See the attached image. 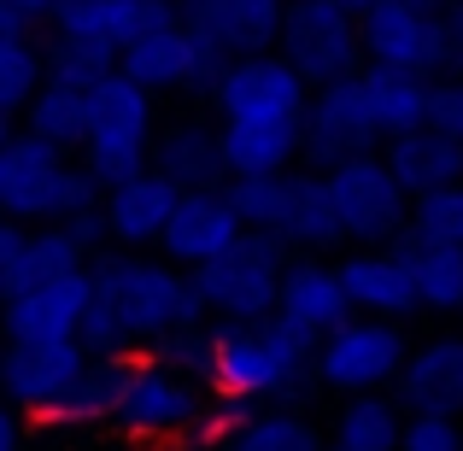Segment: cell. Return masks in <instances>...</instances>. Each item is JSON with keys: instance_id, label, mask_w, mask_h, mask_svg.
I'll use <instances>...</instances> for the list:
<instances>
[{"instance_id": "6da1fadb", "label": "cell", "mask_w": 463, "mask_h": 451, "mask_svg": "<svg viewBox=\"0 0 463 451\" xmlns=\"http://www.w3.org/2000/svg\"><path fill=\"white\" fill-rule=\"evenodd\" d=\"M89 276L94 299L77 340L94 358H129L170 328H200L212 316L194 276H176V264L141 258V252H94Z\"/></svg>"}, {"instance_id": "7a4b0ae2", "label": "cell", "mask_w": 463, "mask_h": 451, "mask_svg": "<svg viewBox=\"0 0 463 451\" xmlns=\"http://www.w3.org/2000/svg\"><path fill=\"white\" fill-rule=\"evenodd\" d=\"M317 381V334L288 323L282 311L252 323H217L212 328V387L223 399H311Z\"/></svg>"}, {"instance_id": "3957f363", "label": "cell", "mask_w": 463, "mask_h": 451, "mask_svg": "<svg viewBox=\"0 0 463 451\" xmlns=\"http://www.w3.org/2000/svg\"><path fill=\"white\" fill-rule=\"evenodd\" d=\"M106 205V188L89 164H71V153L47 147L35 136H12L0 147V217L18 223H65L77 211Z\"/></svg>"}, {"instance_id": "277c9868", "label": "cell", "mask_w": 463, "mask_h": 451, "mask_svg": "<svg viewBox=\"0 0 463 451\" xmlns=\"http://www.w3.org/2000/svg\"><path fill=\"white\" fill-rule=\"evenodd\" d=\"M288 240L270 229H241L235 247H223L217 258H205L194 276L205 311L223 316V323H252V316H270L282 299V270H288Z\"/></svg>"}, {"instance_id": "5b68a950", "label": "cell", "mask_w": 463, "mask_h": 451, "mask_svg": "<svg viewBox=\"0 0 463 451\" xmlns=\"http://www.w3.org/2000/svg\"><path fill=\"white\" fill-rule=\"evenodd\" d=\"M217 405V387L194 381V375L170 370V363H153V358H136V375H129V393L118 405L112 428L136 446H200V428Z\"/></svg>"}, {"instance_id": "8992f818", "label": "cell", "mask_w": 463, "mask_h": 451, "mask_svg": "<svg viewBox=\"0 0 463 451\" xmlns=\"http://www.w3.org/2000/svg\"><path fill=\"white\" fill-rule=\"evenodd\" d=\"M153 94L141 82H129L124 70L106 77L100 89H89V141H82V164L100 188L141 176L153 147Z\"/></svg>"}, {"instance_id": "52a82bcc", "label": "cell", "mask_w": 463, "mask_h": 451, "mask_svg": "<svg viewBox=\"0 0 463 451\" xmlns=\"http://www.w3.org/2000/svg\"><path fill=\"white\" fill-rule=\"evenodd\" d=\"M358 35L370 65H399L417 77H440L458 65L446 42V0H375L358 12Z\"/></svg>"}, {"instance_id": "ba28073f", "label": "cell", "mask_w": 463, "mask_h": 451, "mask_svg": "<svg viewBox=\"0 0 463 451\" xmlns=\"http://www.w3.org/2000/svg\"><path fill=\"white\" fill-rule=\"evenodd\" d=\"M323 176H328V200H335L340 235H346L352 247H393V240H405L411 193L399 188V176L387 170L382 153L346 158V164L323 170Z\"/></svg>"}, {"instance_id": "9c48e42d", "label": "cell", "mask_w": 463, "mask_h": 451, "mask_svg": "<svg viewBox=\"0 0 463 451\" xmlns=\"http://www.w3.org/2000/svg\"><path fill=\"white\" fill-rule=\"evenodd\" d=\"M282 59L306 77V89H328L364 70L358 12L346 0H288L282 12Z\"/></svg>"}, {"instance_id": "30bf717a", "label": "cell", "mask_w": 463, "mask_h": 451, "mask_svg": "<svg viewBox=\"0 0 463 451\" xmlns=\"http://www.w3.org/2000/svg\"><path fill=\"white\" fill-rule=\"evenodd\" d=\"M411 358V340L399 334L393 316H346L335 334L317 340V381L328 393H382V387L399 381Z\"/></svg>"}, {"instance_id": "8fae6325", "label": "cell", "mask_w": 463, "mask_h": 451, "mask_svg": "<svg viewBox=\"0 0 463 451\" xmlns=\"http://www.w3.org/2000/svg\"><path fill=\"white\" fill-rule=\"evenodd\" d=\"M382 124L370 112V94H364V77H340L328 89H317L306 100V129H299V158L311 170H335L346 158L382 153Z\"/></svg>"}, {"instance_id": "7c38bea8", "label": "cell", "mask_w": 463, "mask_h": 451, "mask_svg": "<svg viewBox=\"0 0 463 451\" xmlns=\"http://www.w3.org/2000/svg\"><path fill=\"white\" fill-rule=\"evenodd\" d=\"M223 65L229 59H217L188 23L153 30V35H141V42H129L124 53H118V70H124L129 82H141L147 94H165V89H205L212 94L217 77H223Z\"/></svg>"}, {"instance_id": "4fadbf2b", "label": "cell", "mask_w": 463, "mask_h": 451, "mask_svg": "<svg viewBox=\"0 0 463 451\" xmlns=\"http://www.w3.org/2000/svg\"><path fill=\"white\" fill-rule=\"evenodd\" d=\"M89 363H94V352L82 340H6V381H0V393L24 417H35V410L59 405L82 381Z\"/></svg>"}, {"instance_id": "5bb4252c", "label": "cell", "mask_w": 463, "mask_h": 451, "mask_svg": "<svg viewBox=\"0 0 463 451\" xmlns=\"http://www.w3.org/2000/svg\"><path fill=\"white\" fill-rule=\"evenodd\" d=\"M212 100L223 117H306L311 89L282 53H252V59L223 65Z\"/></svg>"}, {"instance_id": "9a60e30c", "label": "cell", "mask_w": 463, "mask_h": 451, "mask_svg": "<svg viewBox=\"0 0 463 451\" xmlns=\"http://www.w3.org/2000/svg\"><path fill=\"white\" fill-rule=\"evenodd\" d=\"M282 12L288 0H188L182 23L212 47L217 59H252V53H270L282 42Z\"/></svg>"}, {"instance_id": "2e32d148", "label": "cell", "mask_w": 463, "mask_h": 451, "mask_svg": "<svg viewBox=\"0 0 463 451\" xmlns=\"http://www.w3.org/2000/svg\"><path fill=\"white\" fill-rule=\"evenodd\" d=\"M340 282H346V299L358 316H411L422 311L417 294V264H411V247L393 240V247H364L352 258H340Z\"/></svg>"}, {"instance_id": "e0dca14e", "label": "cell", "mask_w": 463, "mask_h": 451, "mask_svg": "<svg viewBox=\"0 0 463 451\" xmlns=\"http://www.w3.org/2000/svg\"><path fill=\"white\" fill-rule=\"evenodd\" d=\"M89 299H94L89 270L53 276V282L24 287L18 299H0V328H6V340H77Z\"/></svg>"}, {"instance_id": "ac0fdd59", "label": "cell", "mask_w": 463, "mask_h": 451, "mask_svg": "<svg viewBox=\"0 0 463 451\" xmlns=\"http://www.w3.org/2000/svg\"><path fill=\"white\" fill-rule=\"evenodd\" d=\"M241 229L247 223L235 217V205H229L223 188H188L176 200V211H170L158 252H165L170 264H182V270H200L205 258H217L223 247H235Z\"/></svg>"}, {"instance_id": "d6986e66", "label": "cell", "mask_w": 463, "mask_h": 451, "mask_svg": "<svg viewBox=\"0 0 463 451\" xmlns=\"http://www.w3.org/2000/svg\"><path fill=\"white\" fill-rule=\"evenodd\" d=\"M399 410L405 417H458L463 410V340L440 334L429 346H417L399 370Z\"/></svg>"}, {"instance_id": "ffe728a7", "label": "cell", "mask_w": 463, "mask_h": 451, "mask_svg": "<svg viewBox=\"0 0 463 451\" xmlns=\"http://www.w3.org/2000/svg\"><path fill=\"white\" fill-rule=\"evenodd\" d=\"M47 23H53V30H71V35H94V42L124 53L141 35L182 23V12L170 6V0H59Z\"/></svg>"}, {"instance_id": "44dd1931", "label": "cell", "mask_w": 463, "mask_h": 451, "mask_svg": "<svg viewBox=\"0 0 463 451\" xmlns=\"http://www.w3.org/2000/svg\"><path fill=\"white\" fill-rule=\"evenodd\" d=\"M147 170H158L165 182H176L182 193H188V188H223V182H229L223 129L200 124V117H176V124L153 129Z\"/></svg>"}, {"instance_id": "7402d4cb", "label": "cell", "mask_w": 463, "mask_h": 451, "mask_svg": "<svg viewBox=\"0 0 463 451\" xmlns=\"http://www.w3.org/2000/svg\"><path fill=\"white\" fill-rule=\"evenodd\" d=\"M176 200H182L176 182H165L158 170H141V176L106 188V205H100L106 211V235H112L118 247H158L170 211H176Z\"/></svg>"}, {"instance_id": "603a6c76", "label": "cell", "mask_w": 463, "mask_h": 451, "mask_svg": "<svg viewBox=\"0 0 463 451\" xmlns=\"http://www.w3.org/2000/svg\"><path fill=\"white\" fill-rule=\"evenodd\" d=\"M276 311H282L288 323L311 328L317 340L335 334L346 316H358V311H352V299H346V282H340V264H323V258H294V264H288Z\"/></svg>"}, {"instance_id": "cb8c5ba5", "label": "cell", "mask_w": 463, "mask_h": 451, "mask_svg": "<svg viewBox=\"0 0 463 451\" xmlns=\"http://www.w3.org/2000/svg\"><path fill=\"white\" fill-rule=\"evenodd\" d=\"M136 358L141 352H129V358H94L89 370H82V381L71 387L59 405L35 410V428H100V422L118 417V405H124L129 393V375H136Z\"/></svg>"}, {"instance_id": "d4e9b609", "label": "cell", "mask_w": 463, "mask_h": 451, "mask_svg": "<svg viewBox=\"0 0 463 451\" xmlns=\"http://www.w3.org/2000/svg\"><path fill=\"white\" fill-rule=\"evenodd\" d=\"M223 164L229 176H270L294 170L306 117H223Z\"/></svg>"}, {"instance_id": "484cf974", "label": "cell", "mask_w": 463, "mask_h": 451, "mask_svg": "<svg viewBox=\"0 0 463 451\" xmlns=\"http://www.w3.org/2000/svg\"><path fill=\"white\" fill-rule=\"evenodd\" d=\"M387 170L399 176V188L417 200L429 188H446V182H463V141L440 136V129H405V136L387 141Z\"/></svg>"}, {"instance_id": "4316f807", "label": "cell", "mask_w": 463, "mask_h": 451, "mask_svg": "<svg viewBox=\"0 0 463 451\" xmlns=\"http://www.w3.org/2000/svg\"><path fill=\"white\" fill-rule=\"evenodd\" d=\"M89 264H94V247H82L65 223H42V229H30L18 264L0 276V299H18L24 287L53 282V276H77V270H89Z\"/></svg>"}, {"instance_id": "83f0119b", "label": "cell", "mask_w": 463, "mask_h": 451, "mask_svg": "<svg viewBox=\"0 0 463 451\" xmlns=\"http://www.w3.org/2000/svg\"><path fill=\"white\" fill-rule=\"evenodd\" d=\"M364 94H370V112L382 124V136H405V129H422L429 124V94L434 82L417 77V70H399V65H364Z\"/></svg>"}, {"instance_id": "f1b7e54d", "label": "cell", "mask_w": 463, "mask_h": 451, "mask_svg": "<svg viewBox=\"0 0 463 451\" xmlns=\"http://www.w3.org/2000/svg\"><path fill=\"white\" fill-rule=\"evenodd\" d=\"M282 240L294 252H335L340 240V217H335V200H328V176L323 170H294V205H288V223H282Z\"/></svg>"}, {"instance_id": "f546056e", "label": "cell", "mask_w": 463, "mask_h": 451, "mask_svg": "<svg viewBox=\"0 0 463 451\" xmlns=\"http://www.w3.org/2000/svg\"><path fill=\"white\" fill-rule=\"evenodd\" d=\"M24 117H30V136L59 153H82V141H89V94L65 89V82H42L24 106Z\"/></svg>"}, {"instance_id": "4dcf8cb0", "label": "cell", "mask_w": 463, "mask_h": 451, "mask_svg": "<svg viewBox=\"0 0 463 451\" xmlns=\"http://www.w3.org/2000/svg\"><path fill=\"white\" fill-rule=\"evenodd\" d=\"M399 434H405V410L387 393H358L340 405L335 417V446L340 451H399Z\"/></svg>"}, {"instance_id": "1f68e13d", "label": "cell", "mask_w": 463, "mask_h": 451, "mask_svg": "<svg viewBox=\"0 0 463 451\" xmlns=\"http://www.w3.org/2000/svg\"><path fill=\"white\" fill-rule=\"evenodd\" d=\"M42 65H47V82H65V89H100L106 77H118V47L94 42V35H71V30H53V42L42 47Z\"/></svg>"}, {"instance_id": "d6a6232c", "label": "cell", "mask_w": 463, "mask_h": 451, "mask_svg": "<svg viewBox=\"0 0 463 451\" xmlns=\"http://www.w3.org/2000/svg\"><path fill=\"white\" fill-rule=\"evenodd\" d=\"M217 451H328L323 428L299 410H264V417H247L235 434H229Z\"/></svg>"}, {"instance_id": "836d02e7", "label": "cell", "mask_w": 463, "mask_h": 451, "mask_svg": "<svg viewBox=\"0 0 463 451\" xmlns=\"http://www.w3.org/2000/svg\"><path fill=\"white\" fill-rule=\"evenodd\" d=\"M229 205L247 229H270L282 235L288 223V205H294V170H270V176H229L223 182Z\"/></svg>"}, {"instance_id": "e575fe53", "label": "cell", "mask_w": 463, "mask_h": 451, "mask_svg": "<svg viewBox=\"0 0 463 451\" xmlns=\"http://www.w3.org/2000/svg\"><path fill=\"white\" fill-rule=\"evenodd\" d=\"M411 247H463V182L429 188L411 200Z\"/></svg>"}, {"instance_id": "d590c367", "label": "cell", "mask_w": 463, "mask_h": 451, "mask_svg": "<svg viewBox=\"0 0 463 451\" xmlns=\"http://www.w3.org/2000/svg\"><path fill=\"white\" fill-rule=\"evenodd\" d=\"M411 264L429 311H463V247H411Z\"/></svg>"}, {"instance_id": "8d00e7d4", "label": "cell", "mask_w": 463, "mask_h": 451, "mask_svg": "<svg viewBox=\"0 0 463 451\" xmlns=\"http://www.w3.org/2000/svg\"><path fill=\"white\" fill-rule=\"evenodd\" d=\"M42 82H47L42 47L30 35H0V112H24Z\"/></svg>"}, {"instance_id": "74e56055", "label": "cell", "mask_w": 463, "mask_h": 451, "mask_svg": "<svg viewBox=\"0 0 463 451\" xmlns=\"http://www.w3.org/2000/svg\"><path fill=\"white\" fill-rule=\"evenodd\" d=\"M141 358L153 363H170V370L194 375V381L212 387V328H170V334H158L153 346H141Z\"/></svg>"}, {"instance_id": "f35d334b", "label": "cell", "mask_w": 463, "mask_h": 451, "mask_svg": "<svg viewBox=\"0 0 463 451\" xmlns=\"http://www.w3.org/2000/svg\"><path fill=\"white\" fill-rule=\"evenodd\" d=\"M399 451H463V428H458V417H405Z\"/></svg>"}, {"instance_id": "ab89813d", "label": "cell", "mask_w": 463, "mask_h": 451, "mask_svg": "<svg viewBox=\"0 0 463 451\" xmlns=\"http://www.w3.org/2000/svg\"><path fill=\"white\" fill-rule=\"evenodd\" d=\"M429 129L463 141V77L458 82H434V94H429Z\"/></svg>"}, {"instance_id": "60d3db41", "label": "cell", "mask_w": 463, "mask_h": 451, "mask_svg": "<svg viewBox=\"0 0 463 451\" xmlns=\"http://www.w3.org/2000/svg\"><path fill=\"white\" fill-rule=\"evenodd\" d=\"M24 240H30V229L18 223V217H0V276L18 264V252H24Z\"/></svg>"}, {"instance_id": "b9f144b4", "label": "cell", "mask_w": 463, "mask_h": 451, "mask_svg": "<svg viewBox=\"0 0 463 451\" xmlns=\"http://www.w3.org/2000/svg\"><path fill=\"white\" fill-rule=\"evenodd\" d=\"M0 451H24V410L12 405H0Z\"/></svg>"}, {"instance_id": "7bdbcfd3", "label": "cell", "mask_w": 463, "mask_h": 451, "mask_svg": "<svg viewBox=\"0 0 463 451\" xmlns=\"http://www.w3.org/2000/svg\"><path fill=\"white\" fill-rule=\"evenodd\" d=\"M446 42H452V53L463 65V0H446Z\"/></svg>"}, {"instance_id": "ee69618b", "label": "cell", "mask_w": 463, "mask_h": 451, "mask_svg": "<svg viewBox=\"0 0 463 451\" xmlns=\"http://www.w3.org/2000/svg\"><path fill=\"white\" fill-rule=\"evenodd\" d=\"M35 30V18H24L12 0H0V35H30Z\"/></svg>"}, {"instance_id": "f6af8a7d", "label": "cell", "mask_w": 463, "mask_h": 451, "mask_svg": "<svg viewBox=\"0 0 463 451\" xmlns=\"http://www.w3.org/2000/svg\"><path fill=\"white\" fill-rule=\"evenodd\" d=\"M12 6H18L24 18H35V23H42V18H53V6H59V0H12Z\"/></svg>"}, {"instance_id": "bcb514c9", "label": "cell", "mask_w": 463, "mask_h": 451, "mask_svg": "<svg viewBox=\"0 0 463 451\" xmlns=\"http://www.w3.org/2000/svg\"><path fill=\"white\" fill-rule=\"evenodd\" d=\"M12 141V112H0V147Z\"/></svg>"}, {"instance_id": "7dc6e473", "label": "cell", "mask_w": 463, "mask_h": 451, "mask_svg": "<svg viewBox=\"0 0 463 451\" xmlns=\"http://www.w3.org/2000/svg\"><path fill=\"white\" fill-rule=\"evenodd\" d=\"M346 6H352V12H364V6H375V0H346Z\"/></svg>"}, {"instance_id": "c3c4849f", "label": "cell", "mask_w": 463, "mask_h": 451, "mask_svg": "<svg viewBox=\"0 0 463 451\" xmlns=\"http://www.w3.org/2000/svg\"><path fill=\"white\" fill-rule=\"evenodd\" d=\"M0 381H6V346H0Z\"/></svg>"}, {"instance_id": "681fc988", "label": "cell", "mask_w": 463, "mask_h": 451, "mask_svg": "<svg viewBox=\"0 0 463 451\" xmlns=\"http://www.w3.org/2000/svg\"><path fill=\"white\" fill-rule=\"evenodd\" d=\"M328 451H340V446H335V440H328Z\"/></svg>"}]
</instances>
